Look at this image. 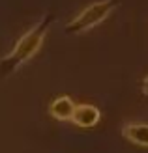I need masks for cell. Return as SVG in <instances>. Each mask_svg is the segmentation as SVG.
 I'll use <instances>...</instances> for the list:
<instances>
[{"label": "cell", "instance_id": "obj_1", "mask_svg": "<svg viewBox=\"0 0 148 153\" xmlns=\"http://www.w3.org/2000/svg\"><path fill=\"white\" fill-rule=\"evenodd\" d=\"M53 22H54V15L47 13V15H43L26 34H23L19 37V41L15 43V47L0 60V79L11 76L21 65H25L28 60L41 49L43 39H45V36H47Z\"/></svg>", "mask_w": 148, "mask_h": 153}, {"label": "cell", "instance_id": "obj_2", "mask_svg": "<svg viewBox=\"0 0 148 153\" xmlns=\"http://www.w3.org/2000/svg\"><path fill=\"white\" fill-rule=\"evenodd\" d=\"M118 4H120L118 0H98V2H92L66 25V34L75 36V34L88 32L94 26H98L99 22H103L113 13L114 7H118Z\"/></svg>", "mask_w": 148, "mask_h": 153}, {"label": "cell", "instance_id": "obj_3", "mask_svg": "<svg viewBox=\"0 0 148 153\" xmlns=\"http://www.w3.org/2000/svg\"><path fill=\"white\" fill-rule=\"evenodd\" d=\"M75 108H77V105L73 103V99L69 95H58L56 99L51 101L49 114L58 121H69V120H73Z\"/></svg>", "mask_w": 148, "mask_h": 153}, {"label": "cell", "instance_id": "obj_4", "mask_svg": "<svg viewBox=\"0 0 148 153\" xmlns=\"http://www.w3.org/2000/svg\"><path fill=\"white\" fill-rule=\"evenodd\" d=\"M101 118V114L98 110V106L94 105H77V108H75V114H73V123L77 127H83V129H90V127H94L98 125V121Z\"/></svg>", "mask_w": 148, "mask_h": 153}, {"label": "cell", "instance_id": "obj_5", "mask_svg": "<svg viewBox=\"0 0 148 153\" xmlns=\"http://www.w3.org/2000/svg\"><path fill=\"white\" fill-rule=\"evenodd\" d=\"M122 134L137 146L148 148V123H128L122 129Z\"/></svg>", "mask_w": 148, "mask_h": 153}, {"label": "cell", "instance_id": "obj_6", "mask_svg": "<svg viewBox=\"0 0 148 153\" xmlns=\"http://www.w3.org/2000/svg\"><path fill=\"white\" fill-rule=\"evenodd\" d=\"M141 90H143V94L144 95H148V75L143 79V82H141Z\"/></svg>", "mask_w": 148, "mask_h": 153}]
</instances>
